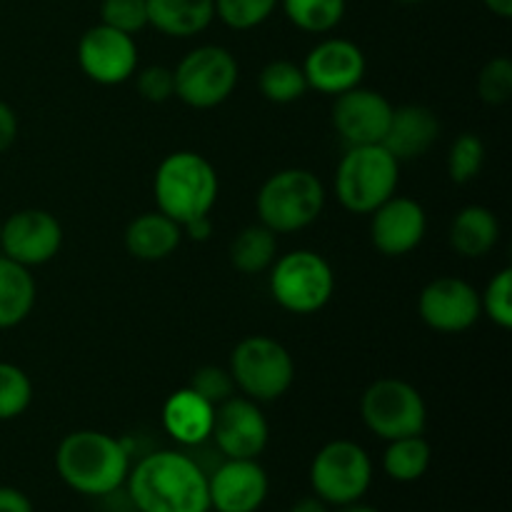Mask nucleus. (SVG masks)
Listing matches in <instances>:
<instances>
[{"label":"nucleus","mask_w":512,"mask_h":512,"mask_svg":"<svg viewBox=\"0 0 512 512\" xmlns=\"http://www.w3.org/2000/svg\"><path fill=\"white\" fill-rule=\"evenodd\" d=\"M128 493L140 512H208V473L178 450L150 453L128 473Z\"/></svg>","instance_id":"obj_1"},{"label":"nucleus","mask_w":512,"mask_h":512,"mask_svg":"<svg viewBox=\"0 0 512 512\" xmlns=\"http://www.w3.org/2000/svg\"><path fill=\"white\" fill-rule=\"evenodd\" d=\"M60 480L80 495H113L130 473V450L123 440L100 430L65 435L55 453Z\"/></svg>","instance_id":"obj_2"},{"label":"nucleus","mask_w":512,"mask_h":512,"mask_svg":"<svg viewBox=\"0 0 512 512\" xmlns=\"http://www.w3.org/2000/svg\"><path fill=\"white\" fill-rule=\"evenodd\" d=\"M220 183L213 163L193 150H178L160 160L153 178L158 210L183 228L190 220L210 215L218 203Z\"/></svg>","instance_id":"obj_3"},{"label":"nucleus","mask_w":512,"mask_h":512,"mask_svg":"<svg viewBox=\"0 0 512 512\" xmlns=\"http://www.w3.org/2000/svg\"><path fill=\"white\" fill-rule=\"evenodd\" d=\"M325 208V188L313 170L285 168L270 175L258 190L255 210L265 228L298 233L313 225Z\"/></svg>","instance_id":"obj_4"},{"label":"nucleus","mask_w":512,"mask_h":512,"mask_svg":"<svg viewBox=\"0 0 512 512\" xmlns=\"http://www.w3.org/2000/svg\"><path fill=\"white\" fill-rule=\"evenodd\" d=\"M400 183V163L383 145H353L335 170V195L350 213L370 215L393 198Z\"/></svg>","instance_id":"obj_5"},{"label":"nucleus","mask_w":512,"mask_h":512,"mask_svg":"<svg viewBox=\"0 0 512 512\" xmlns=\"http://www.w3.org/2000/svg\"><path fill=\"white\" fill-rule=\"evenodd\" d=\"M335 293L333 265L315 250H290L270 265V295L293 315H313Z\"/></svg>","instance_id":"obj_6"},{"label":"nucleus","mask_w":512,"mask_h":512,"mask_svg":"<svg viewBox=\"0 0 512 512\" xmlns=\"http://www.w3.org/2000/svg\"><path fill=\"white\" fill-rule=\"evenodd\" d=\"M230 378L245 398L255 403H273L293 385V355L283 343L268 335H250L233 348Z\"/></svg>","instance_id":"obj_7"},{"label":"nucleus","mask_w":512,"mask_h":512,"mask_svg":"<svg viewBox=\"0 0 512 512\" xmlns=\"http://www.w3.org/2000/svg\"><path fill=\"white\" fill-rule=\"evenodd\" d=\"M360 418L365 428L390 443L410 435H423L428 408L415 385L400 378H380L360 398Z\"/></svg>","instance_id":"obj_8"},{"label":"nucleus","mask_w":512,"mask_h":512,"mask_svg":"<svg viewBox=\"0 0 512 512\" xmlns=\"http://www.w3.org/2000/svg\"><path fill=\"white\" fill-rule=\"evenodd\" d=\"M175 98L195 110H210L223 105L238 85V60L223 45L193 48L173 68Z\"/></svg>","instance_id":"obj_9"},{"label":"nucleus","mask_w":512,"mask_h":512,"mask_svg":"<svg viewBox=\"0 0 512 512\" xmlns=\"http://www.w3.org/2000/svg\"><path fill=\"white\" fill-rule=\"evenodd\" d=\"M310 485L325 505L358 503L373 485V460L353 440L323 445L310 465Z\"/></svg>","instance_id":"obj_10"},{"label":"nucleus","mask_w":512,"mask_h":512,"mask_svg":"<svg viewBox=\"0 0 512 512\" xmlns=\"http://www.w3.org/2000/svg\"><path fill=\"white\" fill-rule=\"evenodd\" d=\"M210 438L215 448L230 460H255L270 440L268 418L260 410V403L250 398L233 395L225 403L215 405V420Z\"/></svg>","instance_id":"obj_11"},{"label":"nucleus","mask_w":512,"mask_h":512,"mask_svg":"<svg viewBox=\"0 0 512 512\" xmlns=\"http://www.w3.org/2000/svg\"><path fill=\"white\" fill-rule=\"evenodd\" d=\"M63 245V225L53 213L40 208H25L3 220L0 250L5 258L38 268L50 263Z\"/></svg>","instance_id":"obj_12"},{"label":"nucleus","mask_w":512,"mask_h":512,"mask_svg":"<svg viewBox=\"0 0 512 512\" xmlns=\"http://www.w3.org/2000/svg\"><path fill=\"white\" fill-rule=\"evenodd\" d=\"M78 65L93 83L120 85L135 75L138 45L133 35L98 23L80 35Z\"/></svg>","instance_id":"obj_13"},{"label":"nucleus","mask_w":512,"mask_h":512,"mask_svg":"<svg viewBox=\"0 0 512 512\" xmlns=\"http://www.w3.org/2000/svg\"><path fill=\"white\" fill-rule=\"evenodd\" d=\"M418 313L428 328L438 333H465L483 315L480 293L463 278L443 275L430 280L418 298Z\"/></svg>","instance_id":"obj_14"},{"label":"nucleus","mask_w":512,"mask_h":512,"mask_svg":"<svg viewBox=\"0 0 512 512\" xmlns=\"http://www.w3.org/2000/svg\"><path fill=\"white\" fill-rule=\"evenodd\" d=\"M390 118H393L390 100L378 90L360 88V85L335 95L333 110H330L333 128L338 130L348 148L383 143Z\"/></svg>","instance_id":"obj_15"},{"label":"nucleus","mask_w":512,"mask_h":512,"mask_svg":"<svg viewBox=\"0 0 512 512\" xmlns=\"http://www.w3.org/2000/svg\"><path fill=\"white\" fill-rule=\"evenodd\" d=\"M365 53L345 38H328L315 45L303 60L308 88L325 95H340L358 88L365 78Z\"/></svg>","instance_id":"obj_16"},{"label":"nucleus","mask_w":512,"mask_h":512,"mask_svg":"<svg viewBox=\"0 0 512 512\" xmlns=\"http://www.w3.org/2000/svg\"><path fill=\"white\" fill-rule=\"evenodd\" d=\"M370 215V240L385 258H403L413 253L428 233V215L413 198L393 195Z\"/></svg>","instance_id":"obj_17"},{"label":"nucleus","mask_w":512,"mask_h":512,"mask_svg":"<svg viewBox=\"0 0 512 512\" xmlns=\"http://www.w3.org/2000/svg\"><path fill=\"white\" fill-rule=\"evenodd\" d=\"M268 473L258 460H230L220 463L208 475L210 508L218 512H258L268 498Z\"/></svg>","instance_id":"obj_18"},{"label":"nucleus","mask_w":512,"mask_h":512,"mask_svg":"<svg viewBox=\"0 0 512 512\" xmlns=\"http://www.w3.org/2000/svg\"><path fill=\"white\" fill-rule=\"evenodd\" d=\"M440 120L425 105H400L393 108L388 133L383 138V148L393 155L398 163L418 160L438 143Z\"/></svg>","instance_id":"obj_19"},{"label":"nucleus","mask_w":512,"mask_h":512,"mask_svg":"<svg viewBox=\"0 0 512 512\" xmlns=\"http://www.w3.org/2000/svg\"><path fill=\"white\" fill-rule=\"evenodd\" d=\"M215 420V405L200 398L193 388H180L165 400L163 428L175 443L203 445L210 440Z\"/></svg>","instance_id":"obj_20"},{"label":"nucleus","mask_w":512,"mask_h":512,"mask_svg":"<svg viewBox=\"0 0 512 512\" xmlns=\"http://www.w3.org/2000/svg\"><path fill=\"white\" fill-rule=\"evenodd\" d=\"M125 250L135 260L145 263H158V260L170 258L183 243V228L160 210L143 213L133 218L125 228Z\"/></svg>","instance_id":"obj_21"},{"label":"nucleus","mask_w":512,"mask_h":512,"mask_svg":"<svg viewBox=\"0 0 512 512\" xmlns=\"http://www.w3.org/2000/svg\"><path fill=\"white\" fill-rule=\"evenodd\" d=\"M450 248L460 258H485L500 240V220L485 205H465L450 223Z\"/></svg>","instance_id":"obj_22"},{"label":"nucleus","mask_w":512,"mask_h":512,"mask_svg":"<svg viewBox=\"0 0 512 512\" xmlns=\"http://www.w3.org/2000/svg\"><path fill=\"white\" fill-rule=\"evenodd\" d=\"M148 25L168 38H193L215 18L213 0H145Z\"/></svg>","instance_id":"obj_23"},{"label":"nucleus","mask_w":512,"mask_h":512,"mask_svg":"<svg viewBox=\"0 0 512 512\" xmlns=\"http://www.w3.org/2000/svg\"><path fill=\"white\" fill-rule=\"evenodd\" d=\"M35 280L30 268L0 255V330L18 328L35 308Z\"/></svg>","instance_id":"obj_24"},{"label":"nucleus","mask_w":512,"mask_h":512,"mask_svg":"<svg viewBox=\"0 0 512 512\" xmlns=\"http://www.w3.org/2000/svg\"><path fill=\"white\" fill-rule=\"evenodd\" d=\"M230 263L243 275H260L278 258V240L263 223L248 225L230 243Z\"/></svg>","instance_id":"obj_25"},{"label":"nucleus","mask_w":512,"mask_h":512,"mask_svg":"<svg viewBox=\"0 0 512 512\" xmlns=\"http://www.w3.org/2000/svg\"><path fill=\"white\" fill-rule=\"evenodd\" d=\"M433 460L428 440L423 435H410V438L390 440L383 453V470L388 478L398 483H415L423 478Z\"/></svg>","instance_id":"obj_26"},{"label":"nucleus","mask_w":512,"mask_h":512,"mask_svg":"<svg viewBox=\"0 0 512 512\" xmlns=\"http://www.w3.org/2000/svg\"><path fill=\"white\" fill-rule=\"evenodd\" d=\"M258 85L263 98L275 105L298 103V100L310 90L303 73V65L293 63V60H270V63L260 70Z\"/></svg>","instance_id":"obj_27"},{"label":"nucleus","mask_w":512,"mask_h":512,"mask_svg":"<svg viewBox=\"0 0 512 512\" xmlns=\"http://www.w3.org/2000/svg\"><path fill=\"white\" fill-rule=\"evenodd\" d=\"M290 23L305 33H330L345 15V0H280Z\"/></svg>","instance_id":"obj_28"},{"label":"nucleus","mask_w":512,"mask_h":512,"mask_svg":"<svg viewBox=\"0 0 512 512\" xmlns=\"http://www.w3.org/2000/svg\"><path fill=\"white\" fill-rule=\"evenodd\" d=\"M485 165V143L475 133H460L448 150V175L455 185L473 183Z\"/></svg>","instance_id":"obj_29"},{"label":"nucleus","mask_w":512,"mask_h":512,"mask_svg":"<svg viewBox=\"0 0 512 512\" xmlns=\"http://www.w3.org/2000/svg\"><path fill=\"white\" fill-rule=\"evenodd\" d=\"M33 403V383L28 373L0 360V420H15Z\"/></svg>","instance_id":"obj_30"},{"label":"nucleus","mask_w":512,"mask_h":512,"mask_svg":"<svg viewBox=\"0 0 512 512\" xmlns=\"http://www.w3.org/2000/svg\"><path fill=\"white\" fill-rule=\"evenodd\" d=\"M215 18L233 30H253L273 15L280 0H213Z\"/></svg>","instance_id":"obj_31"},{"label":"nucleus","mask_w":512,"mask_h":512,"mask_svg":"<svg viewBox=\"0 0 512 512\" xmlns=\"http://www.w3.org/2000/svg\"><path fill=\"white\" fill-rule=\"evenodd\" d=\"M480 308L498 328H512V270L503 268L480 295Z\"/></svg>","instance_id":"obj_32"},{"label":"nucleus","mask_w":512,"mask_h":512,"mask_svg":"<svg viewBox=\"0 0 512 512\" xmlns=\"http://www.w3.org/2000/svg\"><path fill=\"white\" fill-rule=\"evenodd\" d=\"M478 95L488 105H505L512 98V60L500 55L485 63L478 75Z\"/></svg>","instance_id":"obj_33"},{"label":"nucleus","mask_w":512,"mask_h":512,"mask_svg":"<svg viewBox=\"0 0 512 512\" xmlns=\"http://www.w3.org/2000/svg\"><path fill=\"white\" fill-rule=\"evenodd\" d=\"M100 23L128 35L140 33L148 25V3L145 0H103Z\"/></svg>","instance_id":"obj_34"},{"label":"nucleus","mask_w":512,"mask_h":512,"mask_svg":"<svg viewBox=\"0 0 512 512\" xmlns=\"http://www.w3.org/2000/svg\"><path fill=\"white\" fill-rule=\"evenodd\" d=\"M188 388H193L200 398H205L208 403L220 405L228 398H233L235 383L230 378V370L218 368V365H203L193 373Z\"/></svg>","instance_id":"obj_35"},{"label":"nucleus","mask_w":512,"mask_h":512,"mask_svg":"<svg viewBox=\"0 0 512 512\" xmlns=\"http://www.w3.org/2000/svg\"><path fill=\"white\" fill-rule=\"evenodd\" d=\"M135 88H138L140 98L148 100V103H168L170 98H175L173 68H168V65H148L138 73Z\"/></svg>","instance_id":"obj_36"},{"label":"nucleus","mask_w":512,"mask_h":512,"mask_svg":"<svg viewBox=\"0 0 512 512\" xmlns=\"http://www.w3.org/2000/svg\"><path fill=\"white\" fill-rule=\"evenodd\" d=\"M15 138H18V115L5 100H0V153H5Z\"/></svg>","instance_id":"obj_37"},{"label":"nucleus","mask_w":512,"mask_h":512,"mask_svg":"<svg viewBox=\"0 0 512 512\" xmlns=\"http://www.w3.org/2000/svg\"><path fill=\"white\" fill-rule=\"evenodd\" d=\"M0 512H33V503L15 488H0Z\"/></svg>","instance_id":"obj_38"},{"label":"nucleus","mask_w":512,"mask_h":512,"mask_svg":"<svg viewBox=\"0 0 512 512\" xmlns=\"http://www.w3.org/2000/svg\"><path fill=\"white\" fill-rule=\"evenodd\" d=\"M210 233H213L210 215H205V218H198V220H190V223L183 225V235H188V238L195 240V243H203V240H208Z\"/></svg>","instance_id":"obj_39"},{"label":"nucleus","mask_w":512,"mask_h":512,"mask_svg":"<svg viewBox=\"0 0 512 512\" xmlns=\"http://www.w3.org/2000/svg\"><path fill=\"white\" fill-rule=\"evenodd\" d=\"M288 512H330L328 505L320 498H303L293 505Z\"/></svg>","instance_id":"obj_40"},{"label":"nucleus","mask_w":512,"mask_h":512,"mask_svg":"<svg viewBox=\"0 0 512 512\" xmlns=\"http://www.w3.org/2000/svg\"><path fill=\"white\" fill-rule=\"evenodd\" d=\"M483 3L485 8L493 15H498V18H512V0H483Z\"/></svg>","instance_id":"obj_41"},{"label":"nucleus","mask_w":512,"mask_h":512,"mask_svg":"<svg viewBox=\"0 0 512 512\" xmlns=\"http://www.w3.org/2000/svg\"><path fill=\"white\" fill-rule=\"evenodd\" d=\"M340 512H380L375 508H370V505H360V503H350V505H343Z\"/></svg>","instance_id":"obj_42"},{"label":"nucleus","mask_w":512,"mask_h":512,"mask_svg":"<svg viewBox=\"0 0 512 512\" xmlns=\"http://www.w3.org/2000/svg\"><path fill=\"white\" fill-rule=\"evenodd\" d=\"M398 3H403V5H418V3H423V0H398Z\"/></svg>","instance_id":"obj_43"},{"label":"nucleus","mask_w":512,"mask_h":512,"mask_svg":"<svg viewBox=\"0 0 512 512\" xmlns=\"http://www.w3.org/2000/svg\"><path fill=\"white\" fill-rule=\"evenodd\" d=\"M0 233H3V218H0Z\"/></svg>","instance_id":"obj_44"}]
</instances>
